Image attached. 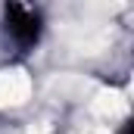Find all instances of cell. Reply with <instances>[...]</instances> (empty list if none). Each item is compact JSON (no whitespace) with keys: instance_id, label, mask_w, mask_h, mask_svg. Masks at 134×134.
<instances>
[{"instance_id":"6da1fadb","label":"cell","mask_w":134,"mask_h":134,"mask_svg":"<svg viewBox=\"0 0 134 134\" xmlns=\"http://www.w3.org/2000/svg\"><path fill=\"white\" fill-rule=\"evenodd\" d=\"M3 28L16 47H22V50L34 47L41 37V28H44L41 6L34 0H6L3 3Z\"/></svg>"},{"instance_id":"7a4b0ae2","label":"cell","mask_w":134,"mask_h":134,"mask_svg":"<svg viewBox=\"0 0 134 134\" xmlns=\"http://www.w3.org/2000/svg\"><path fill=\"white\" fill-rule=\"evenodd\" d=\"M125 134H134V122H131V125H128V131H125Z\"/></svg>"}]
</instances>
